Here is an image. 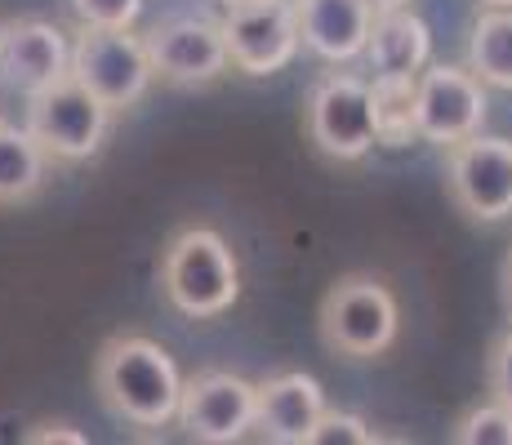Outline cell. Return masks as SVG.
Masks as SVG:
<instances>
[{"label":"cell","mask_w":512,"mask_h":445,"mask_svg":"<svg viewBox=\"0 0 512 445\" xmlns=\"http://www.w3.org/2000/svg\"><path fill=\"white\" fill-rule=\"evenodd\" d=\"M486 388H490V401L508 405L512 410V325L490 343V356H486Z\"/></svg>","instance_id":"obj_22"},{"label":"cell","mask_w":512,"mask_h":445,"mask_svg":"<svg viewBox=\"0 0 512 445\" xmlns=\"http://www.w3.org/2000/svg\"><path fill=\"white\" fill-rule=\"evenodd\" d=\"M468 72L486 89H512V5H481L468 32Z\"/></svg>","instance_id":"obj_17"},{"label":"cell","mask_w":512,"mask_h":445,"mask_svg":"<svg viewBox=\"0 0 512 445\" xmlns=\"http://www.w3.org/2000/svg\"><path fill=\"white\" fill-rule=\"evenodd\" d=\"M481 5H512V0H481Z\"/></svg>","instance_id":"obj_26"},{"label":"cell","mask_w":512,"mask_h":445,"mask_svg":"<svg viewBox=\"0 0 512 445\" xmlns=\"http://www.w3.org/2000/svg\"><path fill=\"white\" fill-rule=\"evenodd\" d=\"M67 76L112 112L143 103V94L156 81L152 63H147V45L134 27H81L72 41Z\"/></svg>","instance_id":"obj_4"},{"label":"cell","mask_w":512,"mask_h":445,"mask_svg":"<svg viewBox=\"0 0 512 445\" xmlns=\"http://www.w3.org/2000/svg\"><path fill=\"white\" fill-rule=\"evenodd\" d=\"M303 130L308 143L317 147L326 161L352 165L366 161L374 152V103L370 81L352 72H330L312 85L308 103H303Z\"/></svg>","instance_id":"obj_6"},{"label":"cell","mask_w":512,"mask_h":445,"mask_svg":"<svg viewBox=\"0 0 512 445\" xmlns=\"http://www.w3.org/2000/svg\"><path fill=\"white\" fill-rule=\"evenodd\" d=\"M143 45H147L152 76L165 85L196 89V85H214L219 76L232 72L219 18H205V14L165 18V23H156L143 36Z\"/></svg>","instance_id":"obj_9"},{"label":"cell","mask_w":512,"mask_h":445,"mask_svg":"<svg viewBox=\"0 0 512 445\" xmlns=\"http://www.w3.org/2000/svg\"><path fill=\"white\" fill-rule=\"evenodd\" d=\"M455 445H512V410L499 401L472 405L450 432Z\"/></svg>","instance_id":"obj_19"},{"label":"cell","mask_w":512,"mask_h":445,"mask_svg":"<svg viewBox=\"0 0 512 445\" xmlns=\"http://www.w3.org/2000/svg\"><path fill=\"white\" fill-rule=\"evenodd\" d=\"M361 58L370 67V81L374 76H419L432 63V27L410 5L374 9Z\"/></svg>","instance_id":"obj_15"},{"label":"cell","mask_w":512,"mask_h":445,"mask_svg":"<svg viewBox=\"0 0 512 445\" xmlns=\"http://www.w3.org/2000/svg\"><path fill=\"white\" fill-rule=\"evenodd\" d=\"M94 392L130 428H165L174 423L183 374L170 348L147 334H116L94 356Z\"/></svg>","instance_id":"obj_1"},{"label":"cell","mask_w":512,"mask_h":445,"mask_svg":"<svg viewBox=\"0 0 512 445\" xmlns=\"http://www.w3.org/2000/svg\"><path fill=\"white\" fill-rule=\"evenodd\" d=\"M112 107H103L85 85H76L72 76H63L58 85L41 89L27 98V130L45 147L49 161H90L103 152L107 134H112Z\"/></svg>","instance_id":"obj_5"},{"label":"cell","mask_w":512,"mask_h":445,"mask_svg":"<svg viewBox=\"0 0 512 445\" xmlns=\"http://www.w3.org/2000/svg\"><path fill=\"white\" fill-rule=\"evenodd\" d=\"M446 192L468 223L512 219V138L468 134L446 147Z\"/></svg>","instance_id":"obj_7"},{"label":"cell","mask_w":512,"mask_h":445,"mask_svg":"<svg viewBox=\"0 0 512 445\" xmlns=\"http://www.w3.org/2000/svg\"><path fill=\"white\" fill-rule=\"evenodd\" d=\"M223 41H228V63L241 76H277L299 58V18L294 0H232L223 5Z\"/></svg>","instance_id":"obj_8"},{"label":"cell","mask_w":512,"mask_h":445,"mask_svg":"<svg viewBox=\"0 0 512 445\" xmlns=\"http://www.w3.org/2000/svg\"><path fill=\"white\" fill-rule=\"evenodd\" d=\"M321 343L343 356V361H374L397 343L401 334V308L388 281L374 272H343L330 281L326 299L317 312Z\"/></svg>","instance_id":"obj_3"},{"label":"cell","mask_w":512,"mask_h":445,"mask_svg":"<svg viewBox=\"0 0 512 445\" xmlns=\"http://www.w3.org/2000/svg\"><path fill=\"white\" fill-rule=\"evenodd\" d=\"M490 116V89L455 63H428L415 76V130L419 143L450 147L477 134Z\"/></svg>","instance_id":"obj_10"},{"label":"cell","mask_w":512,"mask_h":445,"mask_svg":"<svg viewBox=\"0 0 512 445\" xmlns=\"http://www.w3.org/2000/svg\"><path fill=\"white\" fill-rule=\"evenodd\" d=\"M147 0H67L81 27H134Z\"/></svg>","instance_id":"obj_21"},{"label":"cell","mask_w":512,"mask_h":445,"mask_svg":"<svg viewBox=\"0 0 512 445\" xmlns=\"http://www.w3.org/2000/svg\"><path fill=\"white\" fill-rule=\"evenodd\" d=\"M326 410V388L303 370H281L254 383V428L272 445H303Z\"/></svg>","instance_id":"obj_13"},{"label":"cell","mask_w":512,"mask_h":445,"mask_svg":"<svg viewBox=\"0 0 512 445\" xmlns=\"http://www.w3.org/2000/svg\"><path fill=\"white\" fill-rule=\"evenodd\" d=\"M72 67V41L49 18H9L0 23V81L32 98L58 85Z\"/></svg>","instance_id":"obj_12"},{"label":"cell","mask_w":512,"mask_h":445,"mask_svg":"<svg viewBox=\"0 0 512 445\" xmlns=\"http://www.w3.org/2000/svg\"><path fill=\"white\" fill-rule=\"evenodd\" d=\"M370 441H379L374 437V428L361 414H352V410H321V419L312 423V432H308V441L303 445H370Z\"/></svg>","instance_id":"obj_20"},{"label":"cell","mask_w":512,"mask_h":445,"mask_svg":"<svg viewBox=\"0 0 512 445\" xmlns=\"http://www.w3.org/2000/svg\"><path fill=\"white\" fill-rule=\"evenodd\" d=\"M374 9H397V5H410V0H370Z\"/></svg>","instance_id":"obj_25"},{"label":"cell","mask_w":512,"mask_h":445,"mask_svg":"<svg viewBox=\"0 0 512 445\" xmlns=\"http://www.w3.org/2000/svg\"><path fill=\"white\" fill-rule=\"evenodd\" d=\"M219 5H232V0H219Z\"/></svg>","instance_id":"obj_27"},{"label":"cell","mask_w":512,"mask_h":445,"mask_svg":"<svg viewBox=\"0 0 512 445\" xmlns=\"http://www.w3.org/2000/svg\"><path fill=\"white\" fill-rule=\"evenodd\" d=\"M27 445H45V441H72V445H85L90 437L85 432H72V423H41V428L23 432Z\"/></svg>","instance_id":"obj_23"},{"label":"cell","mask_w":512,"mask_h":445,"mask_svg":"<svg viewBox=\"0 0 512 445\" xmlns=\"http://www.w3.org/2000/svg\"><path fill=\"white\" fill-rule=\"evenodd\" d=\"M161 290L187 321H214L241 299V259L214 227H183L161 254Z\"/></svg>","instance_id":"obj_2"},{"label":"cell","mask_w":512,"mask_h":445,"mask_svg":"<svg viewBox=\"0 0 512 445\" xmlns=\"http://www.w3.org/2000/svg\"><path fill=\"white\" fill-rule=\"evenodd\" d=\"M299 45L330 67H348L361 58L374 23L370 0H294Z\"/></svg>","instance_id":"obj_14"},{"label":"cell","mask_w":512,"mask_h":445,"mask_svg":"<svg viewBox=\"0 0 512 445\" xmlns=\"http://www.w3.org/2000/svg\"><path fill=\"white\" fill-rule=\"evenodd\" d=\"M499 285H504V308L512 316V254H508V263H504V276H499Z\"/></svg>","instance_id":"obj_24"},{"label":"cell","mask_w":512,"mask_h":445,"mask_svg":"<svg viewBox=\"0 0 512 445\" xmlns=\"http://www.w3.org/2000/svg\"><path fill=\"white\" fill-rule=\"evenodd\" d=\"M179 428L201 445H232L245 441L254 428V383L232 370H201L183 379Z\"/></svg>","instance_id":"obj_11"},{"label":"cell","mask_w":512,"mask_h":445,"mask_svg":"<svg viewBox=\"0 0 512 445\" xmlns=\"http://www.w3.org/2000/svg\"><path fill=\"white\" fill-rule=\"evenodd\" d=\"M374 143L379 147H410L419 143L415 130V76H374Z\"/></svg>","instance_id":"obj_18"},{"label":"cell","mask_w":512,"mask_h":445,"mask_svg":"<svg viewBox=\"0 0 512 445\" xmlns=\"http://www.w3.org/2000/svg\"><path fill=\"white\" fill-rule=\"evenodd\" d=\"M49 183V156L27 125L0 121V205H27Z\"/></svg>","instance_id":"obj_16"}]
</instances>
